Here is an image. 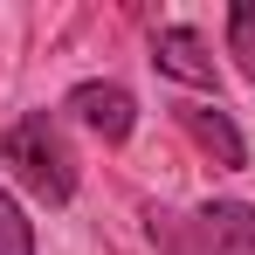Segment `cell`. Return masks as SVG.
Listing matches in <instances>:
<instances>
[{"mask_svg":"<svg viewBox=\"0 0 255 255\" xmlns=\"http://www.w3.org/2000/svg\"><path fill=\"white\" fill-rule=\"evenodd\" d=\"M62 111H69L76 125H90L104 145H125L131 125H138V104H131V90H125V83H76Z\"/></svg>","mask_w":255,"mask_h":255,"instance_id":"277c9868","label":"cell"},{"mask_svg":"<svg viewBox=\"0 0 255 255\" xmlns=\"http://www.w3.org/2000/svg\"><path fill=\"white\" fill-rule=\"evenodd\" d=\"M0 255H35V221L21 214V200L0 186Z\"/></svg>","mask_w":255,"mask_h":255,"instance_id":"52a82bcc","label":"cell"},{"mask_svg":"<svg viewBox=\"0 0 255 255\" xmlns=\"http://www.w3.org/2000/svg\"><path fill=\"white\" fill-rule=\"evenodd\" d=\"M0 166L14 172L35 200H48V207L76 200V152H69V131H62L55 111H28L21 125L0 131Z\"/></svg>","mask_w":255,"mask_h":255,"instance_id":"6da1fadb","label":"cell"},{"mask_svg":"<svg viewBox=\"0 0 255 255\" xmlns=\"http://www.w3.org/2000/svg\"><path fill=\"white\" fill-rule=\"evenodd\" d=\"M152 242L166 255H255V207L249 200H207L193 214H145Z\"/></svg>","mask_w":255,"mask_h":255,"instance_id":"7a4b0ae2","label":"cell"},{"mask_svg":"<svg viewBox=\"0 0 255 255\" xmlns=\"http://www.w3.org/2000/svg\"><path fill=\"white\" fill-rule=\"evenodd\" d=\"M228 55L242 62V76L255 83V0H235L228 7Z\"/></svg>","mask_w":255,"mask_h":255,"instance_id":"8992f818","label":"cell"},{"mask_svg":"<svg viewBox=\"0 0 255 255\" xmlns=\"http://www.w3.org/2000/svg\"><path fill=\"white\" fill-rule=\"evenodd\" d=\"M152 69L186 90H221V69H214V48L200 28H159L152 35Z\"/></svg>","mask_w":255,"mask_h":255,"instance_id":"3957f363","label":"cell"},{"mask_svg":"<svg viewBox=\"0 0 255 255\" xmlns=\"http://www.w3.org/2000/svg\"><path fill=\"white\" fill-rule=\"evenodd\" d=\"M172 118H179V131H186V138H193L221 172L249 166V138L235 131V118H228L221 104H172Z\"/></svg>","mask_w":255,"mask_h":255,"instance_id":"5b68a950","label":"cell"}]
</instances>
